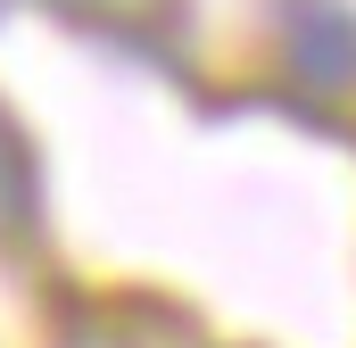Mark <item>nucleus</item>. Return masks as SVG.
<instances>
[{
  "label": "nucleus",
  "mask_w": 356,
  "mask_h": 348,
  "mask_svg": "<svg viewBox=\"0 0 356 348\" xmlns=\"http://www.w3.org/2000/svg\"><path fill=\"white\" fill-rule=\"evenodd\" d=\"M290 50H298V67L323 91H340V75H356V25L340 8H307V17L290 25Z\"/></svg>",
  "instance_id": "nucleus-1"
}]
</instances>
